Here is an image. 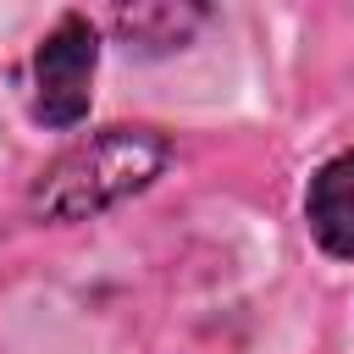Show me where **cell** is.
<instances>
[{
	"label": "cell",
	"mask_w": 354,
	"mask_h": 354,
	"mask_svg": "<svg viewBox=\"0 0 354 354\" xmlns=\"http://www.w3.org/2000/svg\"><path fill=\"white\" fill-rule=\"evenodd\" d=\"M205 22L199 6H133V11H116V33L127 39V50H171V44H188V33Z\"/></svg>",
	"instance_id": "277c9868"
},
{
	"label": "cell",
	"mask_w": 354,
	"mask_h": 354,
	"mask_svg": "<svg viewBox=\"0 0 354 354\" xmlns=\"http://www.w3.org/2000/svg\"><path fill=\"white\" fill-rule=\"evenodd\" d=\"M166 166V138L155 127H105L72 144L33 183V210L44 221H83L127 194H138Z\"/></svg>",
	"instance_id": "6da1fadb"
},
{
	"label": "cell",
	"mask_w": 354,
	"mask_h": 354,
	"mask_svg": "<svg viewBox=\"0 0 354 354\" xmlns=\"http://www.w3.org/2000/svg\"><path fill=\"white\" fill-rule=\"evenodd\" d=\"M94 61H100V44L88 17H61L33 55V116L44 127H72L88 116Z\"/></svg>",
	"instance_id": "7a4b0ae2"
},
{
	"label": "cell",
	"mask_w": 354,
	"mask_h": 354,
	"mask_svg": "<svg viewBox=\"0 0 354 354\" xmlns=\"http://www.w3.org/2000/svg\"><path fill=\"white\" fill-rule=\"evenodd\" d=\"M310 232L326 254L354 260V149L332 155L315 177H310V199H304Z\"/></svg>",
	"instance_id": "3957f363"
}]
</instances>
